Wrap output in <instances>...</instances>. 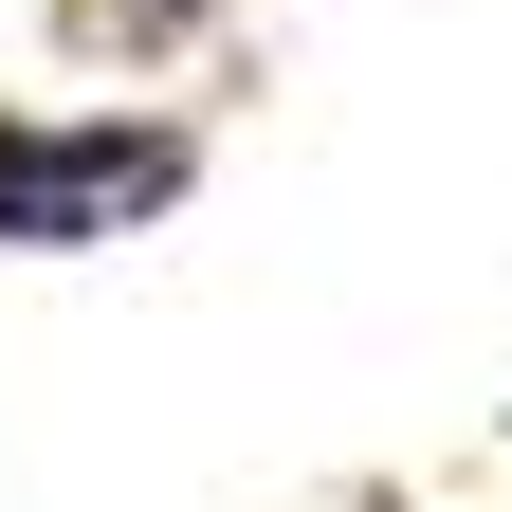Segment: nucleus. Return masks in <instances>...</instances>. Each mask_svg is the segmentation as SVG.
<instances>
[{"instance_id": "obj_2", "label": "nucleus", "mask_w": 512, "mask_h": 512, "mask_svg": "<svg viewBox=\"0 0 512 512\" xmlns=\"http://www.w3.org/2000/svg\"><path fill=\"white\" fill-rule=\"evenodd\" d=\"M238 19H256V0H55V55L165 92V74H202V55H238Z\"/></svg>"}, {"instance_id": "obj_1", "label": "nucleus", "mask_w": 512, "mask_h": 512, "mask_svg": "<svg viewBox=\"0 0 512 512\" xmlns=\"http://www.w3.org/2000/svg\"><path fill=\"white\" fill-rule=\"evenodd\" d=\"M202 165L220 147L183 92H74V110L0 92V256H128L202 202Z\"/></svg>"}]
</instances>
